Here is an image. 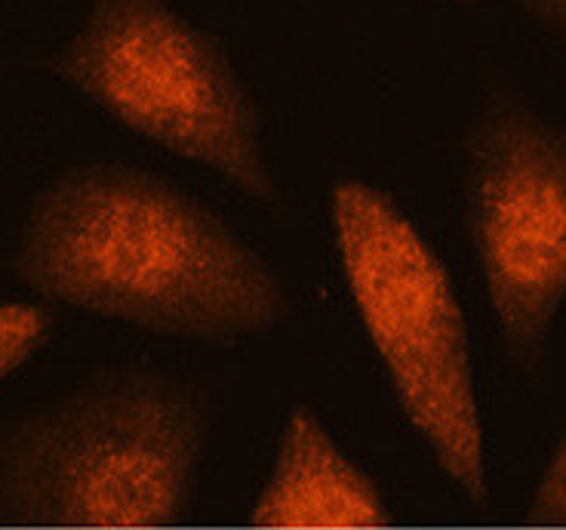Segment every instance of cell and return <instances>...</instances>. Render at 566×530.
I'll return each instance as SVG.
<instances>
[{"mask_svg":"<svg viewBox=\"0 0 566 530\" xmlns=\"http://www.w3.org/2000/svg\"><path fill=\"white\" fill-rule=\"evenodd\" d=\"M50 330H53V318L38 305H22V302L0 305V383L19 371L31 355H38Z\"/></svg>","mask_w":566,"mask_h":530,"instance_id":"7","label":"cell"},{"mask_svg":"<svg viewBox=\"0 0 566 530\" xmlns=\"http://www.w3.org/2000/svg\"><path fill=\"white\" fill-rule=\"evenodd\" d=\"M526 521L542 530H566V429L538 478V488L526 509Z\"/></svg>","mask_w":566,"mask_h":530,"instance_id":"8","label":"cell"},{"mask_svg":"<svg viewBox=\"0 0 566 530\" xmlns=\"http://www.w3.org/2000/svg\"><path fill=\"white\" fill-rule=\"evenodd\" d=\"M43 65L133 133L255 201L277 198L253 96L222 43L167 0H93L84 29Z\"/></svg>","mask_w":566,"mask_h":530,"instance_id":"4","label":"cell"},{"mask_svg":"<svg viewBox=\"0 0 566 530\" xmlns=\"http://www.w3.org/2000/svg\"><path fill=\"white\" fill-rule=\"evenodd\" d=\"M455 3H471V0H455Z\"/></svg>","mask_w":566,"mask_h":530,"instance_id":"10","label":"cell"},{"mask_svg":"<svg viewBox=\"0 0 566 530\" xmlns=\"http://www.w3.org/2000/svg\"><path fill=\"white\" fill-rule=\"evenodd\" d=\"M468 231L511 361L536 371L566 300V127L486 96L465 139Z\"/></svg>","mask_w":566,"mask_h":530,"instance_id":"5","label":"cell"},{"mask_svg":"<svg viewBox=\"0 0 566 530\" xmlns=\"http://www.w3.org/2000/svg\"><path fill=\"white\" fill-rule=\"evenodd\" d=\"M329 210L342 272L400 411L455 488L486 502L471 345L450 272L379 188L342 179Z\"/></svg>","mask_w":566,"mask_h":530,"instance_id":"3","label":"cell"},{"mask_svg":"<svg viewBox=\"0 0 566 530\" xmlns=\"http://www.w3.org/2000/svg\"><path fill=\"white\" fill-rule=\"evenodd\" d=\"M13 269L38 297L172 336L234 340L286 315L281 281L219 216L120 164L43 188Z\"/></svg>","mask_w":566,"mask_h":530,"instance_id":"1","label":"cell"},{"mask_svg":"<svg viewBox=\"0 0 566 530\" xmlns=\"http://www.w3.org/2000/svg\"><path fill=\"white\" fill-rule=\"evenodd\" d=\"M207 404L170 376L117 371L0 435V524L160 530L188 518Z\"/></svg>","mask_w":566,"mask_h":530,"instance_id":"2","label":"cell"},{"mask_svg":"<svg viewBox=\"0 0 566 530\" xmlns=\"http://www.w3.org/2000/svg\"><path fill=\"white\" fill-rule=\"evenodd\" d=\"M524 10L566 43V0H521Z\"/></svg>","mask_w":566,"mask_h":530,"instance_id":"9","label":"cell"},{"mask_svg":"<svg viewBox=\"0 0 566 530\" xmlns=\"http://www.w3.org/2000/svg\"><path fill=\"white\" fill-rule=\"evenodd\" d=\"M388 524L391 512L379 488L342 454L321 419L312 411L290 416L250 528L385 530Z\"/></svg>","mask_w":566,"mask_h":530,"instance_id":"6","label":"cell"},{"mask_svg":"<svg viewBox=\"0 0 566 530\" xmlns=\"http://www.w3.org/2000/svg\"><path fill=\"white\" fill-rule=\"evenodd\" d=\"M250 530H255V528H250Z\"/></svg>","mask_w":566,"mask_h":530,"instance_id":"11","label":"cell"}]
</instances>
